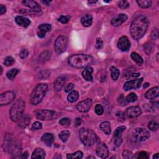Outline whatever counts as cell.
Instances as JSON below:
<instances>
[{
  "label": "cell",
  "instance_id": "obj_48",
  "mask_svg": "<svg viewBox=\"0 0 159 159\" xmlns=\"http://www.w3.org/2000/svg\"><path fill=\"white\" fill-rule=\"evenodd\" d=\"M42 128V124L40 122H35L32 126V129L33 130H40Z\"/></svg>",
  "mask_w": 159,
  "mask_h": 159
},
{
  "label": "cell",
  "instance_id": "obj_45",
  "mask_svg": "<svg viewBox=\"0 0 159 159\" xmlns=\"http://www.w3.org/2000/svg\"><path fill=\"white\" fill-rule=\"evenodd\" d=\"M125 113L124 112L122 111H118L116 113V117L118 118V120L119 121L123 122L125 121Z\"/></svg>",
  "mask_w": 159,
  "mask_h": 159
},
{
  "label": "cell",
  "instance_id": "obj_9",
  "mask_svg": "<svg viewBox=\"0 0 159 159\" xmlns=\"http://www.w3.org/2000/svg\"><path fill=\"white\" fill-rule=\"evenodd\" d=\"M132 136L135 141L143 142L149 138L150 133L146 129L138 128L134 131Z\"/></svg>",
  "mask_w": 159,
  "mask_h": 159
},
{
  "label": "cell",
  "instance_id": "obj_19",
  "mask_svg": "<svg viewBox=\"0 0 159 159\" xmlns=\"http://www.w3.org/2000/svg\"><path fill=\"white\" fill-rule=\"evenodd\" d=\"M67 81V77L65 75H62L57 78L54 82V88L56 92H60Z\"/></svg>",
  "mask_w": 159,
  "mask_h": 159
},
{
  "label": "cell",
  "instance_id": "obj_35",
  "mask_svg": "<svg viewBox=\"0 0 159 159\" xmlns=\"http://www.w3.org/2000/svg\"><path fill=\"white\" fill-rule=\"evenodd\" d=\"M70 134L69 131H67V130H65V131H63L60 133L59 137L62 142H65L67 141L68 138H69Z\"/></svg>",
  "mask_w": 159,
  "mask_h": 159
},
{
  "label": "cell",
  "instance_id": "obj_12",
  "mask_svg": "<svg viewBox=\"0 0 159 159\" xmlns=\"http://www.w3.org/2000/svg\"><path fill=\"white\" fill-rule=\"evenodd\" d=\"M143 82V78H139L137 80H130L125 83V84L123 86L124 89L126 91H129L132 89H138L140 87V86L142 85V83Z\"/></svg>",
  "mask_w": 159,
  "mask_h": 159
},
{
  "label": "cell",
  "instance_id": "obj_60",
  "mask_svg": "<svg viewBox=\"0 0 159 159\" xmlns=\"http://www.w3.org/2000/svg\"><path fill=\"white\" fill-rule=\"evenodd\" d=\"M96 2L97 1H89L88 3L89 4H95V3H96Z\"/></svg>",
  "mask_w": 159,
  "mask_h": 159
},
{
  "label": "cell",
  "instance_id": "obj_31",
  "mask_svg": "<svg viewBox=\"0 0 159 159\" xmlns=\"http://www.w3.org/2000/svg\"><path fill=\"white\" fill-rule=\"evenodd\" d=\"M79 98V93L77 91L71 92L67 96V100L70 103H74Z\"/></svg>",
  "mask_w": 159,
  "mask_h": 159
},
{
  "label": "cell",
  "instance_id": "obj_55",
  "mask_svg": "<svg viewBox=\"0 0 159 159\" xmlns=\"http://www.w3.org/2000/svg\"><path fill=\"white\" fill-rule=\"evenodd\" d=\"M81 124H82V119H81V118H76L75 121V125L76 126H79L80 125H81Z\"/></svg>",
  "mask_w": 159,
  "mask_h": 159
},
{
  "label": "cell",
  "instance_id": "obj_14",
  "mask_svg": "<svg viewBox=\"0 0 159 159\" xmlns=\"http://www.w3.org/2000/svg\"><path fill=\"white\" fill-rule=\"evenodd\" d=\"M118 47L119 50L123 52H126L131 47V42L128 37L126 36H122L119 38L118 42Z\"/></svg>",
  "mask_w": 159,
  "mask_h": 159
},
{
  "label": "cell",
  "instance_id": "obj_24",
  "mask_svg": "<svg viewBox=\"0 0 159 159\" xmlns=\"http://www.w3.org/2000/svg\"><path fill=\"white\" fill-rule=\"evenodd\" d=\"M93 68L90 67H86L85 68L84 70L82 71V76L86 80V81H92L93 80Z\"/></svg>",
  "mask_w": 159,
  "mask_h": 159
},
{
  "label": "cell",
  "instance_id": "obj_34",
  "mask_svg": "<svg viewBox=\"0 0 159 159\" xmlns=\"http://www.w3.org/2000/svg\"><path fill=\"white\" fill-rule=\"evenodd\" d=\"M136 2L140 7L144 9L149 8L152 5V1L149 0H139V1L138 0Z\"/></svg>",
  "mask_w": 159,
  "mask_h": 159
},
{
  "label": "cell",
  "instance_id": "obj_63",
  "mask_svg": "<svg viewBox=\"0 0 159 159\" xmlns=\"http://www.w3.org/2000/svg\"><path fill=\"white\" fill-rule=\"evenodd\" d=\"M104 2H105V3H110L111 2V1H104Z\"/></svg>",
  "mask_w": 159,
  "mask_h": 159
},
{
  "label": "cell",
  "instance_id": "obj_20",
  "mask_svg": "<svg viewBox=\"0 0 159 159\" xmlns=\"http://www.w3.org/2000/svg\"><path fill=\"white\" fill-rule=\"evenodd\" d=\"M159 95V88L158 86H155L152 88L150 89L146 93L145 97L146 98L149 100H152L156 98Z\"/></svg>",
  "mask_w": 159,
  "mask_h": 159
},
{
  "label": "cell",
  "instance_id": "obj_37",
  "mask_svg": "<svg viewBox=\"0 0 159 159\" xmlns=\"http://www.w3.org/2000/svg\"><path fill=\"white\" fill-rule=\"evenodd\" d=\"M137 100V96L134 93H131L128 95L126 98V100L128 103L135 102Z\"/></svg>",
  "mask_w": 159,
  "mask_h": 159
},
{
  "label": "cell",
  "instance_id": "obj_4",
  "mask_svg": "<svg viewBox=\"0 0 159 159\" xmlns=\"http://www.w3.org/2000/svg\"><path fill=\"white\" fill-rule=\"evenodd\" d=\"M48 85L45 84H39L36 86L30 98V102L32 105H37L42 102L46 95Z\"/></svg>",
  "mask_w": 159,
  "mask_h": 159
},
{
  "label": "cell",
  "instance_id": "obj_47",
  "mask_svg": "<svg viewBox=\"0 0 159 159\" xmlns=\"http://www.w3.org/2000/svg\"><path fill=\"white\" fill-rule=\"evenodd\" d=\"M118 103L122 106H126L127 104V102H126V98H124L123 95H121L118 98Z\"/></svg>",
  "mask_w": 159,
  "mask_h": 159
},
{
  "label": "cell",
  "instance_id": "obj_10",
  "mask_svg": "<svg viewBox=\"0 0 159 159\" xmlns=\"http://www.w3.org/2000/svg\"><path fill=\"white\" fill-rule=\"evenodd\" d=\"M16 95L13 92L8 91L0 95V105L5 106L10 104L15 98Z\"/></svg>",
  "mask_w": 159,
  "mask_h": 159
},
{
  "label": "cell",
  "instance_id": "obj_57",
  "mask_svg": "<svg viewBox=\"0 0 159 159\" xmlns=\"http://www.w3.org/2000/svg\"><path fill=\"white\" fill-rule=\"evenodd\" d=\"M42 3H44V4L46 5L47 6H49V5H50L51 1H42Z\"/></svg>",
  "mask_w": 159,
  "mask_h": 159
},
{
  "label": "cell",
  "instance_id": "obj_52",
  "mask_svg": "<svg viewBox=\"0 0 159 159\" xmlns=\"http://www.w3.org/2000/svg\"><path fill=\"white\" fill-rule=\"evenodd\" d=\"M74 88V85L73 84H68L66 85V86H65V92L66 93H70L72 92V90Z\"/></svg>",
  "mask_w": 159,
  "mask_h": 159
},
{
  "label": "cell",
  "instance_id": "obj_32",
  "mask_svg": "<svg viewBox=\"0 0 159 159\" xmlns=\"http://www.w3.org/2000/svg\"><path fill=\"white\" fill-rule=\"evenodd\" d=\"M19 73V70L17 68H13V69L9 70L6 73V77L8 79L13 80L17 76V75Z\"/></svg>",
  "mask_w": 159,
  "mask_h": 159
},
{
  "label": "cell",
  "instance_id": "obj_43",
  "mask_svg": "<svg viewBox=\"0 0 159 159\" xmlns=\"http://www.w3.org/2000/svg\"><path fill=\"white\" fill-rule=\"evenodd\" d=\"M118 5L119 8L123 9L128 8L130 6L129 3L127 1H120L118 2Z\"/></svg>",
  "mask_w": 159,
  "mask_h": 159
},
{
  "label": "cell",
  "instance_id": "obj_49",
  "mask_svg": "<svg viewBox=\"0 0 159 159\" xmlns=\"http://www.w3.org/2000/svg\"><path fill=\"white\" fill-rule=\"evenodd\" d=\"M137 158H139V159H147L149 158L147 155V154L146 152H140L137 154Z\"/></svg>",
  "mask_w": 159,
  "mask_h": 159
},
{
  "label": "cell",
  "instance_id": "obj_56",
  "mask_svg": "<svg viewBox=\"0 0 159 159\" xmlns=\"http://www.w3.org/2000/svg\"><path fill=\"white\" fill-rule=\"evenodd\" d=\"M20 157L22 158H27L28 157L27 152H25L23 154H21V156H20Z\"/></svg>",
  "mask_w": 159,
  "mask_h": 159
},
{
  "label": "cell",
  "instance_id": "obj_22",
  "mask_svg": "<svg viewBox=\"0 0 159 159\" xmlns=\"http://www.w3.org/2000/svg\"><path fill=\"white\" fill-rule=\"evenodd\" d=\"M15 21L17 25L23 27H27L29 26L31 21L28 18L22 16H17L15 17Z\"/></svg>",
  "mask_w": 159,
  "mask_h": 159
},
{
  "label": "cell",
  "instance_id": "obj_50",
  "mask_svg": "<svg viewBox=\"0 0 159 159\" xmlns=\"http://www.w3.org/2000/svg\"><path fill=\"white\" fill-rule=\"evenodd\" d=\"M103 47V42L101 38H98L96 42V47L97 49H102Z\"/></svg>",
  "mask_w": 159,
  "mask_h": 159
},
{
  "label": "cell",
  "instance_id": "obj_30",
  "mask_svg": "<svg viewBox=\"0 0 159 159\" xmlns=\"http://www.w3.org/2000/svg\"><path fill=\"white\" fill-rule=\"evenodd\" d=\"M131 59L134 61V62L139 65H142L144 63V60L139 53L137 52H132L131 55Z\"/></svg>",
  "mask_w": 159,
  "mask_h": 159
},
{
  "label": "cell",
  "instance_id": "obj_41",
  "mask_svg": "<svg viewBox=\"0 0 159 159\" xmlns=\"http://www.w3.org/2000/svg\"><path fill=\"white\" fill-rule=\"evenodd\" d=\"M95 113L97 115L102 116L104 113V108L101 104H97L95 106Z\"/></svg>",
  "mask_w": 159,
  "mask_h": 159
},
{
  "label": "cell",
  "instance_id": "obj_25",
  "mask_svg": "<svg viewBox=\"0 0 159 159\" xmlns=\"http://www.w3.org/2000/svg\"><path fill=\"white\" fill-rule=\"evenodd\" d=\"M52 53L49 50H45V51L42 52L41 54H40L39 57V62L42 63H44L47 62L51 58Z\"/></svg>",
  "mask_w": 159,
  "mask_h": 159
},
{
  "label": "cell",
  "instance_id": "obj_62",
  "mask_svg": "<svg viewBox=\"0 0 159 159\" xmlns=\"http://www.w3.org/2000/svg\"><path fill=\"white\" fill-rule=\"evenodd\" d=\"M2 73H3V67H1V74H2Z\"/></svg>",
  "mask_w": 159,
  "mask_h": 159
},
{
  "label": "cell",
  "instance_id": "obj_29",
  "mask_svg": "<svg viewBox=\"0 0 159 159\" xmlns=\"http://www.w3.org/2000/svg\"><path fill=\"white\" fill-rule=\"evenodd\" d=\"M100 128L101 130L107 135H110L111 132V128L110 123L108 121H104L100 124Z\"/></svg>",
  "mask_w": 159,
  "mask_h": 159
},
{
  "label": "cell",
  "instance_id": "obj_16",
  "mask_svg": "<svg viewBox=\"0 0 159 159\" xmlns=\"http://www.w3.org/2000/svg\"><path fill=\"white\" fill-rule=\"evenodd\" d=\"M142 114V111L139 106H131L126 111V116L129 118H134L139 116Z\"/></svg>",
  "mask_w": 159,
  "mask_h": 159
},
{
  "label": "cell",
  "instance_id": "obj_5",
  "mask_svg": "<svg viewBox=\"0 0 159 159\" xmlns=\"http://www.w3.org/2000/svg\"><path fill=\"white\" fill-rule=\"evenodd\" d=\"M79 137L81 142L86 147H92L96 142L97 136L92 129L82 128L79 131Z\"/></svg>",
  "mask_w": 159,
  "mask_h": 159
},
{
  "label": "cell",
  "instance_id": "obj_17",
  "mask_svg": "<svg viewBox=\"0 0 159 159\" xmlns=\"http://www.w3.org/2000/svg\"><path fill=\"white\" fill-rule=\"evenodd\" d=\"M128 19V16L125 14H119L117 16H114L111 21V24L113 26L118 27L121 26V25L126 22V20Z\"/></svg>",
  "mask_w": 159,
  "mask_h": 159
},
{
  "label": "cell",
  "instance_id": "obj_54",
  "mask_svg": "<svg viewBox=\"0 0 159 159\" xmlns=\"http://www.w3.org/2000/svg\"><path fill=\"white\" fill-rule=\"evenodd\" d=\"M6 12V7L3 5H0V14L3 15V14H5Z\"/></svg>",
  "mask_w": 159,
  "mask_h": 159
},
{
  "label": "cell",
  "instance_id": "obj_38",
  "mask_svg": "<svg viewBox=\"0 0 159 159\" xmlns=\"http://www.w3.org/2000/svg\"><path fill=\"white\" fill-rule=\"evenodd\" d=\"M148 128L152 131H156L158 129V124L156 121H151L149 122V125H148Z\"/></svg>",
  "mask_w": 159,
  "mask_h": 159
},
{
  "label": "cell",
  "instance_id": "obj_1",
  "mask_svg": "<svg viewBox=\"0 0 159 159\" xmlns=\"http://www.w3.org/2000/svg\"><path fill=\"white\" fill-rule=\"evenodd\" d=\"M149 26V21L147 18L142 15L137 16L133 20L130 27V32L132 37L135 40L141 39Z\"/></svg>",
  "mask_w": 159,
  "mask_h": 159
},
{
  "label": "cell",
  "instance_id": "obj_15",
  "mask_svg": "<svg viewBox=\"0 0 159 159\" xmlns=\"http://www.w3.org/2000/svg\"><path fill=\"white\" fill-rule=\"evenodd\" d=\"M126 128L124 126H119L117 128L116 131L114 132V144L117 147L121 146L122 143V134L123 132Z\"/></svg>",
  "mask_w": 159,
  "mask_h": 159
},
{
  "label": "cell",
  "instance_id": "obj_36",
  "mask_svg": "<svg viewBox=\"0 0 159 159\" xmlns=\"http://www.w3.org/2000/svg\"><path fill=\"white\" fill-rule=\"evenodd\" d=\"M84 157V153L82 151H77L73 154H67V158H82Z\"/></svg>",
  "mask_w": 159,
  "mask_h": 159
},
{
  "label": "cell",
  "instance_id": "obj_58",
  "mask_svg": "<svg viewBox=\"0 0 159 159\" xmlns=\"http://www.w3.org/2000/svg\"><path fill=\"white\" fill-rule=\"evenodd\" d=\"M153 158L154 159H158L159 158V154H156L155 155H154Z\"/></svg>",
  "mask_w": 159,
  "mask_h": 159
},
{
  "label": "cell",
  "instance_id": "obj_61",
  "mask_svg": "<svg viewBox=\"0 0 159 159\" xmlns=\"http://www.w3.org/2000/svg\"><path fill=\"white\" fill-rule=\"evenodd\" d=\"M87 158H93V159H95V157H92V156H90V157H88Z\"/></svg>",
  "mask_w": 159,
  "mask_h": 159
},
{
  "label": "cell",
  "instance_id": "obj_13",
  "mask_svg": "<svg viewBox=\"0 0 159 159\" xmlns=\"http://www.w3.org/2000/svg\"><path fill=\"white\" fill-rule=\"evenodd\" d=\"M92 101L91 99L87 98L78 103L77 105V109L81 113H86L92 107Z\"/></svg>",
  "mask_w": 159,
  "mask_h": 159
},
{
  "label": "cell",
  "instance_id": "obj_2",
  "mask_svg": "<svg viewBox=\"0 0 159 159\" xmlns=\"http://www.w3.org/2000/svg\"><path fill=\"white\" fill-rule=\"evenodd\" d=\"M94 62V58L87 54H76L69 57L68 63L73 68H82L90 66Z\"/></svg>",
  "mask_w": 159,
  "mask_h": 159
},
{
  "label": "cell",
  "instance_id": "obj_27",
  "mask_svg": "<svg viewBox=\"0 0 159 159\" xmlns=\"http://www.w3.org/2000/svg\"><path fill=\"white\" fill-rule=\"evenodd\" d=\"M45 157V151L41 148H37L35 149L32 154L31 158L32 159L35 158H44Z\"/></svg>",
  "mask_w": 159,
  "mask_h": 159
},
{
  "label": "cell",
  "instance_id": "obj_3",
  "mask_svg": "<svg viewBox=\"0 0 159 159\" xmlns=\"http://www.w3.org/2000/svg\"><path fill=\"white\" fill-rule=\"evenodd\" d=\"M3 146H4L5 151L8 152L14 157H17L18 155H19L22 150V147L21 144L13 139L12 137L10 136H7L5 139Z\"/></svg>",
  "mask_w": 159,
  "mask_h": 159
},
{
  "label": "cell",
  "instance_id": "obj_18",
  "mask_svg": "<svg viewBox=\"0 0 159 159\" xmlns=\"http://www.w3.org/2000/svg\"><path fill=\"white\" fill-rule=\"evenodd\" d=\"M52 26L49 24H42L38 27V31L37 32V36L39 38H44L45 34L52 30Z\"/></svg>",
  "mask_w": 159,
  "mask_h": 159
},
{
  "label": "cell",
  "instance_id": "obj_53",
  "mask_svg": "<svg viewBox=\"0 0 159 159\" xmlns=\"http://www.w3.org/2000/svg\"><path fill=\"white\" fill-rule=\"evenodd\" d=\"M29 55V52L26 49H23L21 50L20 53H19V56L21 58V59H26V58Z\"/></svg>",
  "mask_w": 159,
  "mask_h": 159
},
{
  "label": "cell",
  "instance_id": "obj_11",
  "mask_svg": "<svg viewBox=\"0 0 159 159\" xmlns=\"http://www.w3.org/2000/svg\"><path fill=\"white\" fill-rule=\"evenodd\" d=\"M96 154L100 158H106L109 156L110 152L105 144L103 142H99L96 147Z\"/></svg>",
  "mask_w": 159,
  "mask_h": 159
},
{
  "label": "cell",
  "instance_id": "obj_44",
  "mask_svg": "<svg viewBox=\"0 0 159 159\" xmlns=\"http://www.w3.org/2000/svg\"><path fill=\"white\" fill-rule=\"evenodd\" d=\"M50 76V72L48 71H41V73H39V75H38V78L39 79H47Z\"/></svg>",
  "mask_w": 159,
  "mask_h": 159
},
{
  "label": "cell",
  "instance_id": "obj_23",
  "mask_svg": "<svg viewBox=\"0 0 159 159\" xmlns=\"http://www.w3.org/2000/svg\"><path fill=\"white\" fill-rule=\"evenodd\" d=\"M42 140L48 147L51 146L54 141V136L51 133H45L42 136Z\"/></svg>",
  "mask_w": 159,
  "mask_h": 159
},
{
  "label": "cell",
  "instance_id": "obj_7",
  "mask_svg": "<svg viewBox=\"0 0 159 159\" xmlns=\"http://www.w3.org/2000/svg\"><path fill=\"white\" fill-rule=\"evenodd\" d=\"M35 118L41 121L53 120L57 118V112L47 110H36L34 111Z\"/></svg>",
  "mask_w": 159,
  "mask_h": 159
},
{
  "label": "cell",
  "instance_id": "obj_33",
  "mask_svg": "<svg viewBox=\"0 0 159 159\" xmlns=\"http://www.w3.org/2000/svg\"><path fill=\"white\" fill-rule=\"evenodd\" d=\"M110 70H111V78H113V80H117L119 77V75H120V72H119V70L116 67H115L114 66L111 67Z\"/></svg>",
  "mask_w": 159,
  "mask_h": 159
},
{
  "label": "cell",
  "instance_id": "obj_40",
  "mask_svg": "<svg viewBox=\"0 0 159 159\" xmlns=\"http://www.w3.org/2000/svg\"><path fill=\"white\" fill-rule=\"evenodd\" d=\"M71 121L68 118H63L60 119L59 124L63 126H68L70 125Z\"/></svg>",
  "mask_w": 159,
  "mask_h": 159
},
{
  "label": "cell",
  "instance_id": "obj_6",
  "mask_svg": "<svg viewBox=\"0 0 159 159\" xmlns=\"http://www.w3.org/2000/svg\"><path fill=\"white\" fill-rule=\"evenodd\" d=\"M26 103L22 99L17 100L11 106L9 111L11 119L13 122L19 121L23 116Z\"/></svg>",
  "mask_w": 159,
  "mask_h": 159
},
{
  "label": "cell",
  "instance_id": "obj_21",
  "mask_svg": "<svg viewBox=\"0 0 159 159\" xmlns=\"http://www.w3.org/2000/svg\"><path fill=\"white\" fill-rule=\"evenodd\" d=\"M23 3L29 8H30L35 12H40L41 11V7L38 3L32 0H25L23 1Z\"/></svg>",
  "mask_w": 159,
  "mask_h": 159
},
{
  "label": "cell",
  "instance_id": "obj_59",
  "mask_svg": "<svg viewBox=\"0 0 159 159\" xmlns=\"http://www.w3.org/2000/svg\"><path fill=\"white\" fill-rule=\"evenodd\" d=\"M149 86V83H146V84H144V88H147Z\"/></svg>",
  "mask_w": 159,
  "mask_h": 159
},
{
  "label": "cell",
  "instance_id": "obj_8",
  "mask_svg": "<svg viewBox=\"0 0 159 159\" xmlns=\"http://www.w3.org/2000/svg\"><path fill=\"white\" fill-rule=\"evenodd\" d=\"M68 40L66 37L63 35H60L58 37L54 44V49L57 53L61 54L65 52L67 47Z\"/></svg>",
  "mask_w": 159,
  "mask_h": 159
},
{
  "label": "cell",
  "instance_id": "obj_42",
  "mask_svg": "<svg viewBox=\"0 0 159 159\" xmlns=\"http://www.w3.org/2000/svg\"><path fill=\"white\" fill-rule=\"evenodd\" d=\"M70 17L69 16H60L58 21L62 24H67L70 21Z\"/></svg>",
  "mask_w": 159,
  "mask_h": 159
},
{
  "label": "cell",
  "instance_id": "obj_51",
  "mask_svg": "<svg viewBox=\"0 0 159 159\" xmlns=\"http://www.w3.org/2000/svg\"><path fill=\"white\" fill-rule=\"evenodd\" d=\"M158 31L157 29H154L151 33V38L153 40H157L158 38Z\"/></svg>",
  "mask_w": 159,
  "mask_h": 159
},
{
  "label": "cell",
  "instance_id": "obj_46",
  "mask_svg": "<svg viewBox=\"0 0 159 159\" xmlns=\"http://www.w3.org/2000/svg\"><path fill=\"white\" fill-rule=\"evenodd\" d=\"M122 156H123V157L125 158H132L134 157V155L131 151L126 150L123 151Z\"/></svg>",
  "mask_w": 159,
  "mask_h": 159
},
{
  "label": "cell",
  "instance_id": "obj_28",
  "mask_svg": "<svg viewBox=\"0 0 159 159\" xmlns=\"http://www.w3.org/2000/svg\"><path fill=\"white\" fill-rule=\"evenodd\" d=\"M31 122V117L29 116H23L19 120V126L20 128H25L29 126Z\"/></svg>",
  "mask_w": 159,
  "mask_h": 159
},
{
  "label": "cell",
  "instance_id": "obj_39",
  "mask_svg": "<svg viewBox=\"0 0 159 159\" xmlns=\"http://www.w3.org/2000/svg\"><path fill=\"white\" fill-rule=\"evenodd\" d=\"M4 63L5 65L7 66V67H9L11 65H13L14 63V59L11 56H8L5 58V59L4 60Z\"/></svg>",
  "mask_w": 159,
  "mask_h": 159
},
{
  "label": "cell",
  "instance_id": "obj_26",
  "mask_svg": "<svg viewBox=\"0 0 159 159\" xmlns=\"http://www.w3.org/2000/svg\"><path fill=\"white\" fill-rule=\"evenodd\" d=\"M81 23L85 27H89L93 23V16L91 14H85L82 17Z\"/></svg>",
  "mask_w": 159,
  "mask_h": 159
}]
</instances>
